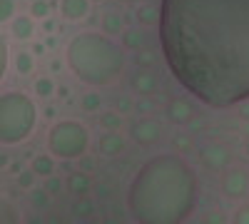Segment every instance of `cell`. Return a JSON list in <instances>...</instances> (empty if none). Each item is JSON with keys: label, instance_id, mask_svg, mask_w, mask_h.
I'll return each mask as SVG.
<instances>
[{"label": "cell", "instance_id": "44dd1931", "mask_svg": "<svg viewBox=\"0 0 249 224\" xmlns=\"http://www.w3.org/2000/svg\"><path fill=\"white\" fill-rule=\"evenodd\" d=\"M234 224H249V205H244L234 212Z\"/></svg>", "mask_w": 249, "mask_h": 224}, {"label": "cell", "instance_id": "7a4b0ae2", "mask_svg": "<svg viewBox=\"0 0 249 224\" xmlns=\"http://www.w3.org/2000/svg\"><path fill=\"white\" fill-rule=\"evenodd\" d=\"M197 205V174L182 157L160 155L132 177L127 207L137 224H182Z\"/></svg>", "mask_w": 249, "mask_h": 224}, {"label": "cell", "instance_id": "2e32d148", "mask_svg": "<svg viewBox=\"0 0 249 224\" xmlns=\"http://www.w3.org/2000/svg\"><path fill=\"white\" fill-rule=\"evenodd\" d=\"M8 60H10V52H8V40L0 35V83L8 72Z\"/></svg>", "mask_w": 249, "mask_h": 224}, {"label": "cell", "instance_id": "603a6c76", "mask_svg": "<svg viewBox=\"0 0 249 224\" xmlns=\"http://www.w3.org/2000/svg\"><path fill=\"white\" fill-rule=\"evenodd\" d=\"M82 105H85V110H97L100 97L97 95H88V97H82Z\"/></svg>", "mask_w": 249, "mask_h": 224}, {"label": "cell", "instance_id": "277c9868", "mask_svg": "<svg viewBox=\"0 0 249 224\" xmlns=\"http://www.w3.org/2000/svg\"><path fill=\"white\" fill-rule=\"evenodd\" d=\"M37 125V107L25 92L0 95V145H20Z\"/></svg>", "mask_w": 249, "mask_h": 224}, {"label": "cell", "instance_id": "cb8c5ba5", "mask_svg": "<svg viewBox=\"0 0 249 224\" xmlns=\"http://www.w3.org/2000/svg\"><path fill=\"white\" fill-rule=\"evenodd\" d=\"M122 3H137V0H122Z\"/></svg>", "mask_w": 249, "mask_h": 224}, {"label": "cell", "instance_id": "9c48e42d", "mask_svg": "<svg viewBox=\"0 0 249 224\" xmlns=\"http://www.w3.org/2000/svg\"><path fill=\"white\" fill-rule=\"evenodd\" d=\"M227 159H230V152H227V147H222V145H210V147L202 152V162H204L207 167H212V170L224 167Z\"/></svg>", "mask_w": 249, "mask_h": 224}, {"label": "cell", "instance_id": "ffe728a7", "mask_svg": "<svg viewBox=\"0 0 249 224\" xmlns=\"http://www.w3.org/2000/svg\"><path fill=\"white\" fill-rule=\"evenodd\" d=\"M30 13H33V17H48L50 15V5L45 3V0H35Z\"/></svg>", "mask_w": 249, "mask_h": 224}, {"label": "cell", "instance_id": "8992f818", "mask_svg": "<svg viewBox=\"0 0 249 224\" xmlns=\"http://www.w3.org/2000/svg\"><path fill=\"white\" fill-rule=\"evenodd\" d=\"M160 137H162V127H160V122H155V120H140L137 125L132 127V139L137 142V145H142V147L155 145Z\"/></svg>", "mask_w": 249, "mask_h": 224}, {"label": "cell", "instance_id": "7402d4cb", "mask_svg": "<svg viewBox=\"0 0 249 224\" xmlns=\"http://www.w3.org/2000/svg\"><path fill=\"white\" fill-rule=\"evenodd\" d=\"M70 185H72V190L75 192H80V190H88V177H70Z\"/></svg>", "mask_w": 249, "mask_h": 224}, {"label": "cell", "instance_id": "4fadbf2b", "mask_svg": "<svg viewBox=\"0 0 249 224\" xmlns=\"http://www.w3.org/2000/svg\"><path fill=\"white\" fill-rule=\"evenodd\" d=\"M15 68H18V72H20V75H30V72H33V68H35L33 55H30V52H25V50H20V52H18V57H15Z\"/></svg>", "mask_w": 249, "mask_h": 224}, {"label": "cell", "instance_id": "30bf717a", "mask_svg": "<svg viewBox=\"0 0 249 224\" xmlns=\"http://www.w3.org/2000/svg\"><path fill=\"white\" fill-rule=\"evenodd\" d=\"M10 23H13L10 33H13V37H15V40H20V43H25V40H30V37H33L35 28H33V20H30L28 15H20V17H13Z\"/></svg>", "mask_w": 249, "mask_h": 224}, {"label": "cell", "instance_id": "9a60e30c", "mask_svg": "<svg viewBox=\"0 0 249 224\" xmlns=\"http://www.w3.org/2000/svg\"><path fill=\"white\" fill-rule=\"evenodd\" d=\"M0 224H20L18 212L8 205L5 199H0Z\"/></svg>", "mask_w": 249, "mask_h": 224}, {"label": "cell", "instance_id": "d6986e66", "mask_svg": "<svg viewBox=\"0 0 249 224\" xmlns=\"http://www.w3.org/2000/svg\"><path fill=\"white\" fill-rule=\"evenodd\" d=\"M35 92L40 97H50L53 95V80L50 77H40L37 83H35Z\"/></svg>", "mask_w": 249, "mask_h": 224}, {"label": "cell", "instance_id": "e0dca14e", "mask_svg": "<svg viewBox=\"0 0 249 224\" xmlns=\"http://www.w3.org/2000/svg\"><path fill=\"white\" fill-rule=\"evenodd\" d=\"M15 17V0H0V23H10Z\"/></svg>", "mask_w": 249, "mask_h": 224}, {"label": "cell", "instance_id": "52a82bcc", "mask_svg": "<svg viewBox=\"0 0 249 224\" xmlns=\"http://www.w3.org/2000/svg\"><path fill=\"white\" fill-rule=\"evenodd\" d=\"M247 187H249V179H247V174L239 172V170L227 172L224 179H222V190H224L227 197H242V194L247 192Z\"/></svg>", "mask_w": 249, "mask_h": 224}, {"label": "cell", "instance_id": "5b68a950", "mask_svg": "<svg viewBox=\"0 0 249 224\" xmlns=\"http://www.w3.org/2000/svg\"><path fill=\"white\" fill-rule=\"evenodd\" d=\"M90 145L88 127L77 120H60L48 135V147L60 159H77Z\"/></svg>", "mask_w": 249, "mask_h": 224}, {"label": "cell", "instance_id": "ba28073f", "mask_svg": "<svg viewBox=\"0 0 249 224\" xmlns=\"http://www.w3.org/2000/svg\"><path fill=\"white\" fill-rule=\"evenodd\" d=\"M60 13L68 20H82L90 13V0H60Z\"/></svg>", "mask_w": 249, "mask_h": 224}, {"label": "cell", "instance_id": "8fae6325", "mask_svg": "<svg viewBox=\"0 0 249 224\" xmlns=\"http://www.w3.org/2000/svg\"><path fill=\"white\" fill-rule=\"evenodd\" d=\"M122 150V139H120V135H115V132H110V135H105L100 139V152L102 155H117Z\"/></svg>", "mask_w": 249, "mask_h": 224}, {"label": "cell", "instance_id": "ac0fdd59", "mask_svg": "<svg viewBox=\"0 0 249 224\" xmlns=\"http://www.w3.org/2000/svg\"><path fill=\"white\" fill-rule=\"evenodd\" d=\"M137 17H140V23L150 25V23H157V20H160V10H155V8H140Z\"/></svg>", "mask_w": 249, "mask_h": 224}, {"label": "cell", "instance_id": "7c38bea8", "mask_svg": "<svg viewBox=\"0 0 249 224\" xmlns=\"http://www.w3.org/2000/svg\"><path fill=\"white\" fill-rule=\"evenodd\" d=\"M190 117H192V107L187 103H179V100H177V103L170 105V120L172 122H179V125H182V122H187Z\"/></svg>", "mask_w": 249, "mask_h": 224}, {"label": "cell", "instance_id": "d4e9b609", "mask_svg": "<svg viewBox=\"0 0 249 224\" xmlns=\"http://www.w3.org/2000/svg\"><path fill=\"white\" fill-rule=\"evenodd\" d=\"M92 3H100V0H92Z\"/></svg>", "mask_w": 249, "mask_h": 224}, {"label": "cell", "instance_id": "6da1fadb", "mask_svg": "<svg viewBox=\"0 0 249 224\" xmlns=\"http://www.w3.org/2000/svg\"><path fill=\"white\" fill-rule=\"evenodd\" d=\"M157 23L172 75L197 100H249V0H162Z\"/></svg>", "mask_w": 249, "mask_h": 224}, {"label": "cell", "instance_id": "5bb4252c", "mask_svg": "<svg viewBox=\"0 0 249 224\" xmlns=\"http://www.w3.org/2000/svg\"><path fill=\"white\" fill-rule=\"evenodd\" d=\"M33 172L40 174V177H50L53 174V159L45 157V155H40L33 159Z\"/></svg>", "mask_w": 249, "mask_h": 224}, {"label": "cell", "instance_id": "3957f363", "mask_svg": "<svg viewBox=\"0 0 249 224\" xmlns=\"http://www.w3.org/2000/svg\"><path fill=\"white\" fill-rule=\"evenodd\" d=\"M68 65L80 83L105 87L120 77L124 55L110 37L100 33H80L68 45Z\"/></svg>", "mask_w": 249, "mask_h": 224}]
</instances>
